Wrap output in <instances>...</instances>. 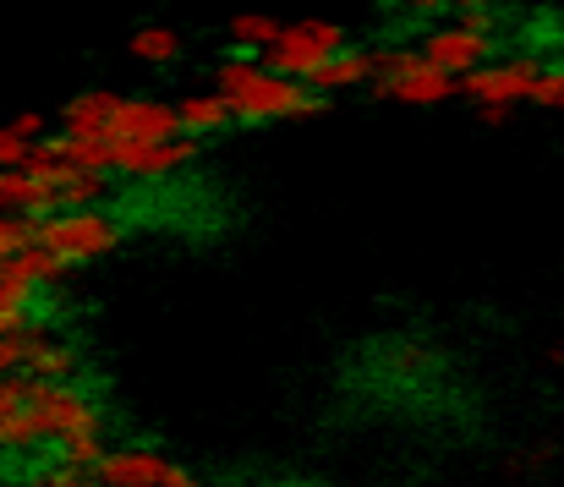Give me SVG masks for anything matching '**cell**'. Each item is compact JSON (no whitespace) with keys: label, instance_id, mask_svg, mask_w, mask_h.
Instances as JSON below:
<instances>
[{"label":"cell","instance_id":"6da1fadb","mask_svg":"<svg viewBox=\"0 0 564 487\" xmlns=\"http://www.w3.org/2000/svg\"><path fill=\"white\" fill-rule=\"evenodd\" d=\"M214 88L230 99L241 127H274V121H307L324 116V99L313 88H302V77H285L263 61L247 55H225L214 66Z\"/></svg>","mask_w":564,"mask_h":487},{"label":"cell","instance_id":"7a4b0ae2","mask_svg":"<svg viewBox=\"0 0 564 487\" xmlns=\"http://www.w3.org/2000/svg\"><path fill=\"white\" fill-rule=\"evenodd\" d=\"M33 241L39 247H55L61 258H72V269H88V263H105L121 252V225L94 203V208H61L50 219H33Z\"/></svg>","mask_w":564,"mask_h":487},{"label":"cell","instance_id":"3957f363","mask_svg":"<svg viewBox=\"0 0 564 487\" xmlns=\"http://www.w3.org/2000/svg\"><path fill=\"white\" fill-rule=\"evenodd\" d=\"M373 61H378L373 94H383V99H400V105H444V99L460 94V77L444 72V66H433L422 50L378 44Z\"/></svg>","mask_w":564,"mask_h":487},{"label":"cell","instance_id":"277c9868","mask_svg":"<svg viewBox=\"0 0 564 487\" xmlns=\"http://www.w3.org/2000/svg\"><path fill=\"white\" fill-rule=\"evenodd\" d=\"M340 50H346V28H340V22H329V17H302V22H285V33H280L269 50H258V55H263V66L313 83L318 66H329Z\"/></svg>","mask_w":564,"mask_h":487},{"label":"cell","instance_id":"5b68a950","mask_svg":"<svg viewBox=\"0 0 564 487\" xmlns=\"http://www.w3.org/2000/svg\"><path fill=\"white\" fill-rule=\"evenodd\" d=\"M28 405L44 416L50 428V444H66V439H83V433H105V411L66 378V383H39L28 378Z\"/></svg>","mask_w":564,"mask_h":487},{"label":"cell","instance_id":"8992f818","mask_svg":"<svg viewBox=\"0 0 564 487\" xmlns=\"http://www.w3.org/2000/svg\"><path fill=\"white\" fill-rule=\"evenodd\" d=\"M203 154V138H154V143H143V138H110V164L121 170V175H138V181H165V175H176V170H187L197 164Z\"/></svg>","mask_w":564,"mask_h":487},{"label":"cell","instance_id":"52a82bcc","mask_svg":"<svg viewBox=\"0 0 564 487\" xmlns=\"http://www.w3.org/2000/svg\"><path fill=\"white\" fill-rule=\"evenodd\" d=\"M488 50H494V33L488 28H477V22H438V28H427L422 33V55L433 61V66H444V72H471V66H488Z\"/></svg>","mask_w":564,"mask_h":487},{"label":"cell","instance_id":"ba28073f","mask_svg":"<svg viewBox=\"0 0 564 487\" xmlns=\"http://www.w3.org/2000/svg\"><path fill=\"white\" fill-rule=\"evenodd\" d=\"M17 339H22V361H17V372H22V378L66 383V378H77V372H83V350H77L72 339H55L39 318H33L28 328H17Z\"/></svg>","mask_w":564,"mask_h":487},{"label":"cell","instance_id":"9c48e42d","mask_svg":"<svg viewBox=\"0 0 564 487\" xmlns=\"http://www.w3.org/2000/svg\"><path fill=\"white\" fill-rule=\"evenodd\" d=\"M187 127H182V110L176 105H165V99H116V110H110V138H143V143H154V138H182Z\"/></svg>","mask_w":564,"mask_h":487},{"label":"cell","instance_id":"30bf717a","mask_svg":"<svg viewBox=\"0 0 564 487\" xmlns=\"http://www.w3.org/2000/svg\"><path fill=\"white\" fill-rule=\"evenodd\" d=\"M171 455L154 450V444H127V450H105V461L94 466V477L110 487H154L165 477Z\"/></svg>","mask_w":564,"mask_h":487},{"label":"cell","instance_id":"8fae6325","mask_svg":"<svg viewBox=\"0 0 564 487\" xmlns=\"http://www.w3.org/2000/svg\"><path fill=\"white\" fill-rule=\"evenodd\" d=\"M116 99L121 94H110V88H88V94L66 99L61 105V132H72V138H105L110 143V110H116Z\"/></svg>","mask_w":564,"mask_h":487},{"label":"cell","instance_id":"7c38bea8","mask_svg":"<svg viewBox=\"0 0 564 487\" xmlns=\"http://www.w3.org/2000/svg\"><path fill=\"white\" fill-rule=\"evenodd\" d=\"M378 77V61H373V50H340L329 66H318V77L307 83V88H324V94H340V88H368Z\"/></svg>","mask_w":564,"mask_h":487},{"label":"cell","instance_id":"4fadbf2b","mask_svg":"<svg viewBox=\"0 0 564 487\" xmlns=\"http://www.w3.org/2000/svg\"><path fill=\"white\" fill-rule=\"evenodd\" d=\"M182 127H187L192 138H214V132H230V121H236V110H230V99L219 94V88H208V94H187L182 105Z\"/></svg>","mask_w":564,"mask_h":487},{"label":"cell","instance_id":"5bb4252c","mask_svg":"<svg viewBox=\"0 0 564 487\" xmlns=\"http://www.w3.org/2000/svg\"><path fill=\"white\" fill-rule=\"evenodd\" d=\"M39 444H50V428L33 405H17V411L0 416V455H28Z\"/></svg>","mask_w":564,"mask_h":487},{"label":"cell","instance_id":"9a60e30c","mask_svg":"<svg viewBox=\"0 0 564 487\" xmlns=\"http://www.w3.org/2000/svg\"><path fill=\"white\" fill-rule=\"evenodd\" d=\"M127 55L143 61V66H171V61L182 55V33L165 28V22H149V28H138V33L127 39Z\"/></svg>","mask_w":564,"mask_h":487},{"label":"cell","instance_id":"2e32d148","mask_svg":"<svg viewBox=\"0 0 564 487\" xmlns=\"http://www.w3.org/2000/svg\"><path fill=\"white\" fill-rule=\"evenodd\" d=\"M225 33H230V44H247V50H269L280 33H285V22L280 17H263V11H236L230 22H225Z\"/></svg>","mask_w":564,"mask_h":487},{"label":"cell","instance_id":"e0dca14e","mask_svg":"<svg viewBox=\"0 0 564 487\" xmlns=\"http://www.w3.org/2000/svg\"><path fill=\"white\" fill-rule=\"evenodd\" d=\"M538 83H543V66H538L532 55H510V61H499V88H505V105L532 99V94H538Z\"/></svg>","mask_w":564,"mask_h":487},{"label":"cell","instance_id":"ac0fdd59","mask_svg":"<svg viewBox=\"0 0 564 487\" xmlns=\"http://www.w3.org/2000/svg\"><path fill=\"white\" fill-rule=\"evenodd\" d=\"M105 186H110V175H99V170H72V181L61 186V208H94V203H105Z\"/></svg>","mask_w":564,"mask_h":487},{"label":"cell","instance_id":"d6986e66","mask_svg":"<svg viewBox=\"0 0 564 487\" xmlns=\"http://www.w3.org/2000/svg\"><path fill=\"white\" fill-rule=\"evenodd\" d=\"M22 247H33V219L0 208V258H11V252H22Z\"/></svg>","mask_w":564,"mask_h":487},{"label":"cell","instance_id":"ffe728a7","mask_svg":"<svg viewBox=\"0 0 564 487\" xmlns=\"http://www.w3.org/2000/svg\"><path fill=\"white\" fill-rule=\"evenodd\" d=\"M61 461H72V466H99L105 461V433H83V439H66L61 444Z\"/></svg>","mask_w":564,"mask_h":487},{"label":"cell","instance_id":"44dd1931","mask_svg":"<svg viewBox=\"0 0 564 487\" xmlns=\"http://www.w3.org/2000/svg\"><path fill=\"white\" fill-rule=\"evenodd\" d=\"M33 324V302L22 291H6L0 285V334H17V328Z\"/></svg>","mask_w":564,"mask_h":487},{"label":"cell","instance_id":"7402d4cb","mask_svg":"<svg viewBox=\"0 0 564 487\" xmlns=\"http://www.w3.org/2000/svg\"><path fill=\"white\" fill-rule=\"evenodd\" d=\"M88 477H94L88 466H72V461H61V466H50V472L28 477V487H83Z\"/></svg>","mask_w":564,"mask_h":487},{"label":"cell","instance_id":"603a6c76","mask_svg":"<svg viewBox=\"0 0 564 487\" xmlns=\"http://www.w3.org/2000/svg\"><path fill=\"white\" fill-rule=\"evenodd\" d=\"M28 154H33V143H28V138H17V132L0 121V170H22Z\"/></svg>","mask_w":564,"mask_h":487},{"label":"cell","instance_id":"cb8c5ba5","mask_svg":"<svg viewBox=\"0 0 564 487\" xmlns=\"http://www.w3.org/2000/svg\"><path fill=\"white\" fill-rule=\"evenodd\" d=\"M6 127H11L17 138H28V143H39V138L50 132V121H44L39 110H17V116H6Z\"/></svg>","mask_w":564,"mask_h":487},{"label":"cell","instance_id":"d4e9b609","mask_svg":"<svg viewBox=\"0 0 564 487\" xmlns=\"http://www.w3.org/2000/svg\"><path fill=\"white\" fill-rule=\"evenodd\" d=\"M17 405H28V378L22 372H0V416L17 411Z\"/></svg>","mask_w":564,"mask_h":487},{"label":"cell","instance_id":"484cf974","mask_svg":"<svg viewBox=\"0 0 564 487\" xmlns=\"http://www.w3.org/2000/svg\"><path fill=\"white\" fill-rule=\"evenodd\" d=\"M532 105H549V110H564V66H560V72H543V83H538Z\"/></svg>","mask_w":564,"mask_h":487},{"label":"cell","instance_id":"4316f807","mask_svg":"<svg viewBox=\"0 0 564 487\" xmlns=\"http://www.w3.org/2000/svg\"><path fill=\"white\" fill-rule=\"evenodd\" d=\"M17 361H22V339L0 334V372H17Z\"/></svg>","mask_w":564,"mask_h":487},{"label":"cell","instance_id":"83f0119b","mask_svg":"<svg viewBox=\"0 0 564 487\" xmlns=\"http://www.w3.org/2000/svg\"><path fill=\"white\" fill-rule=\"evenodd\" d=\"M154 487H203L197 483V477H192L187 466H182V461H171V466H165V477H160V483Z\"/></svg>","mask_w":564,"mask_h":487},{"label":"cell","instance_id":"f1b7e54d","mask_svg":"<svg viewBox=\"0 0 564 487\" xmlns=\"http://www.w3.org/2000/svg\"><path fill=\"white\" fill-rule=\"evenodd\" d=\"M477 116H482V127H505L510 121V105H477Z\"/></svg>","mask_w":564,"mask_h":487},{"label":"cell","instance_id":"f546056e","mask_svg":"<svg viewBox=\"0 0 564 487\" xmlns=\"http://www.w3.org/2000/svg\"><path fill=\"white\" fill-rule=\"evenodd\" d=\"M405 11H416V17H444L449 0H405Z\"/></svg>","mask_w":564,"mask_h":487},{"label":"cell","instance_id":"4dcf8cb0","mask_svg":"<svg viewBox=\"0 0 564 487\" xmlns=\"http://www.w3.org/2000/svg\"><path fill=\"white\" fill-rule=\"evenodd\" d=\"M394 361H405V367H422V345H394Z\"/></svg>","mask_w":564,"mask_h":487},{"label":"cell","instance_id":"1f68e13d","mask_svg":"<svg viewBox=\"0 0 564 487\" xmlns=\"http://www.w3.org/2000/svg\"><path fill=\"white\" fill-rule=\"evenodd\" d=\"M449 11H494V0H449Z\"/></svg>","mask_w":564,"mask_h":487},{"label":"cell","instance_id":"d6a6232c","mask_svg":"<svg viewBox=\"0 0 564 487\" xmlns=\"http://www.w3.org/2000/svg\"><path fill=\"white\" fill-rule=\"evenodd\" d=\"M549 361H554V367H564V339H560V345H549Z\"/></svg>","mask_w":564,"mask_h":487},{"label":"cell","instance_id":"836d02e7","mask_svg":"<svg viewBox=\"0 0 564 487\" xmlns=\"http://www.w3.org/2000/svg\"><path fill=\"white\" fill-rule=\"evenodd\" d=\"M83 487H110V483H99V477H88V483H83Z\"/></svg>","mask_w":564,"mask_h":487}]
</instances>
